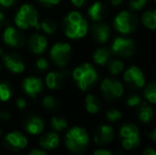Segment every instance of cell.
I'll list each match as a JSON object with an SVG mask.
<instances>
[{
    "label": "cell",
    "instance_id": "obj_1",
    "mask_svg": "<svg viewBox=\"0 0 156 155\" xmlns=\"http://www.w3.org/2000/svg\"><path fill=\"white\" fill-rule=\"evenodd\" d=\"M63 30L68 38L80 39L88 33V23L81 13L72 11L64 17Z\"/></svg>",
    "mask_w": 156,
    "mask_h": 155
},
{
    "label": "cell",
    "instance_id": "obj_2",
    "mask_svg": "<svg viewBox=\"0 0 156 155\" xmlns=\"http://www.w3.org/2000/svg\"><path fill=\"white\" fill-rule=\"evenodd\" d=\"M72 79L81 90L86 91L97 84L99 80V73L91 64L84 63L73 69Z\"/></svg>",
    "mask_w": 156,
    "mask_h": 155
},
{
    "label": "cell",
    "instance_id": "obj_3",
    "mask_svg": "<svg viewBox=\"0 0 156 155\" xmlns=\"http://www.w3.org/2000/svg\"><path fill=\"white\" fill-rule=\"evenodd\" d=\"M89 143V135L82 126L71 128L65 136V145L71 153H82L87 149Z\"/></svg>",
    "mask_w": 156,
    "mask_h": 155
},
{
    "label": "cell",
    "instance_id": "obj_4",
    "mask_svg": "<svg viewBox=\"0 0 156 155\" xmlns=\"http://www.w3.org/2000/svg\"><path fill=\"white\" fill-rule=\"evenodd\" d=\"M15 25L21 30L30 28H39V15L37 10L32 4H23L19 8L14 17Z\"/></svg>",
    "mask_w": 156,
    "mask_h": 155
},
{
    "label": "cell",
    "instance_id": "obj_5",
    "mask_svg": "<svg viewBox=\"0 0 156 155\" xmlns=\"http://www.w3.org/2000/svg\"><path fill=\"white\" fill-rule=\"evenodd\" d=\"M120 143L124 150L131 151L140 145L139 129L134 123H124L119 130Z\"/></svg>",
    "mask_w": 156,
    "mask_h": 155
},
{
    "label": "cell",
    "instance_id": "obj_6",
    "mask_svg": "<svg viewBox=\"0 0 156 155\" xmlns=\"http://www.w3.org/2000/svg\"><path fill=\"white\" fill-rule=\"evenodd\" d=\"M101 93L108 102L119 100L124 93V87L119 80L114 78H105L100 85Z\"/></svg>",
    "mask_w": 156,
    "mask_h": 155
},
{
    "label": "cell",
    "instance_id": "obj_7",
    "mask_svg": "<svg viewBox=\"0 0 156 155\" xmlns=\"http://www.w3.org/2000/svg\"><path fill=\"white\" fill-rule=\"evenodd\" d=\"M114 28L120 34H131L137 27V18L129 11H121L115 16L113 20Z\"/></svg>",
    "mask_w": 156,
    "mask_h": 155
},
{
    "label": "cell",
    "instance_id": "obj_8",
    "mask_svg": "<svg viewBox=\"0 0 156 155\" xmlns=\"http://www.w3.org/2000/svg\"><path fill=\"white\" fill-rule=\"evenodd\" d=\"M111 52L119 58H131L135 52V41L129 37L117 36L112 43Z\"/></svg>",
    "mask_w": 156,
    "mask_h": 155
},
{
    "label": "cell",
    "instance_id": "obj_9",
    "mask_svg": "<svg viewBox=\"0 0 156 155\" xmlns=\"http://www.w3.org/2000/svg\"><path fill=\"white\" fill-rule=\"evenodd\" d=\"M71 46L67 43H56L50 50L52 62L60 67H65L71 60Z\"/></svg>",
    "mask_w": 156,
    "mask_h": 155
},
{
    "label": "cell",
    "instance_id": "obj_10",
    "mask_svg": "<svg viewBox=\"0 0 156 155\" xmlns=\"http://www.w3.org/2000/svg\"><path fill=\"white\" fill-rule=\"evenodd\" d=\"M123 80L125 84L133 89L144 88L146 85V77L142 70L137 66H131L124 71Z\"/></svg>",
    "mask_w": 156,
    "mask_h": 155
},
{
    "label": "cell",
    "instance_id": "obj_11",
    "mask_svg": "<svg viewBox=\"0 0 156 155\" xmlns=\"http://www.w3.org/2000/svg\"><path fill=\"white\" fill-rule=\"evenodd\" d=\"M115 137V131L109 124H101L96 129L94 134V141L96 145L100 147H104L109 145L114 140Z\"/></svg>",
    "mask_w": 156,
    "mask_h": 155
},
{
    "label": "cell",
    "instance_id": "obj_12",
    "mask_svg": "<svg viewBox=\"0 0 156 155\" xmlns=\"http://www.w3.org/2000/svg\"><path fill=\"white\" fill-rule=\"evenodd\" d=\"M4 146L12 151L25 149L28 146V138L18 131H13L9 133L4 138Z\"/></svg>",
    "mask_w": 156,
    "mask_h": 155
},
{
    "label": "cell",
    "instance_id": "obj_13",
    "mask_svg": "<svg viewBox=\"0 0 156 155\" xmlns=\"http://www.w3.org/2000/svg\"><path fill=\"white\" fill-rule=\"evenodd\" d=\"M3 41L13 48H21L26 43L23 34L14 27H6L3 31Z\"/></svg>",
    "mask_w": 156,
    "mask_h": 155
},
{
    "label": "cell",
    "instance_id": "obj_14",
    "mask_svg": "<svg viewBox=\"0 0 156 155\" xmlns=\"http://www.w3.org/2000/svg\"><path fill=\"white\" fill-rule=\"evenodd\" d=\"M2 60H3L4 66L11 72L21 73L25 71L26 68L25 62H23V58L19 54L15 53V52H11V53L2 55Z\"/></svg>",
    "mask_w": 156,
    "mask_h": 155
},
{
    "label": "cell",
    "instance_id": "obj_15",
    "mask_svg": "<svg viewBox=\"0 0 156 155\" xmlns=\"http://www.w3.org/2000/svg\"><path fill=\"white\" fill-rule=\"evenodd\" d=\"M44 87V82L41 78L28 77L23 82V89L26 95L31 98H36L41 93Z\"/></svg>",
    "mask_w": 156,
    "mask_h": 155
},
{
    "label": "cell",
    "instance_id": "obj_16",
    "mask_svg": "<svg viewBox=\"0 0 156 155\" xmlns=\"http://www.w3.org/2000/svg\"><path fill=\"white\" fill-rule=\"evenodd\" d=\"M90 31L93 38L99 44L107 43L109 39V36H111V29H109L108 25L100 23V21L94 23L91 27Z\"/></svg>",
    "mask_w": 156,
    "mask_h": 155
},
{
    "label": "cell",
    "instance_id": "obj_17",
    "mask_svg": "<svg viewBox=\"0 0 156 155\" xmlns=\"http://www.w3.org/2000/svg\"><path fill=\"white\" fill-rule=\"evenodd\" d=\"M48 46V41L44 35L38 33L32 34L28 41V47L30 51L34 54H41L45 52Z\"/></svg>",
    "mask_w": 156,
    "mask_h": 155
},
{
    "label": "cell",
    "instance_id": "obj_18",
    "mask_svg": "<svg viewBox=\"0 0 156 155\" xmlns=\"http://www.w3.org/2000/svg\"><path fill=\"white\" fill-rule=\"evenodd\" d=\"M65 76L64 71H51L46 76V85L51 90H58L62 88L65 81Z\"/></svg>",
    "mask_w": 156,
    "mask_h": 155
},
{
    "label": "cell",
    "instance_id": "obj_19",
    "mask_svg": "<svg viewBox=\"0 0 156 155\" xmlns=\"http://www.w3.org/2000/svg\"><path fill=\"white\" fill-rule=\"evenodd\" d=\"M60 145V136L56 132L46 133L39 138V147L45 151L54 150Z\"/></svg>",
    "mask_w": 156,
    "mask_h": 155
},
{
    "label": "cell",
    "instance_id": "obj_20",
    "mask_svg": "<svg viewBox=\"0 0 156 155\" xmlns=\"http://www.w3.org/2000/svg\"><path fill=\"white\" fill-rule=\"evenodd\" d=\"M88 16L90 17V19L94 23L101 21L107 14V9L103 2L101 1H96L91 4L88 8Z\"/></svg>",
    "mask_w": 156,
    "mask_h": 155
},
{
    "label": "cell",
    "instance_id": "obj_21",
    "mask_svg": "<svg viewBox=\"0 0 156 155\" xmlns=\"http://www.w3.org/2000/svg\"><path fill=\"white\" fill-rule=\"evenodd\" d=\"M45 129V122L43 121L41 117L33 116L29 118L26 123V131L31 135H38L43 133Z\"/></svg>",
    "mask_w": 156,
    "mask_h": 155
},
{
    "label": "cell",
    "instance_id": "obj_22",
    "mask_svg": "<svg viewBox=\"0 0 156 155\" xmlns=\"http://www.w3.org/2000/svg\"><path fill=\"white\" fill-rule=\"evenodd\" d=\"M137 118L141 123L148 124L152 121L153 116H154V112L153 108L147 103H142L137 106Z\"/></svg>",
    "mask_w": 156,
    "mask_h": 155
},
{
    "label": "cell",
    "instance_id": "obj_23",
    "mask_svg": "<svg viewBox=\"0 0 156 155\" xmlns=\"http://www.w3.org/2000/svg\"><path fill=\"white\" fill-rule=\"evenodd\" d=\"M112 52L109 49L105 47L97 48L93 53V60L99 66H105L109 60H111Z\"/></svg>",
    "mask_w": 156,
    "mask_h": 155
},
{
    "label": "cell",
    "instance_id": "obj_24",
    "mask_svg": "<svg viewBox=\"0 0 156 155\" xmlns=\"http://www.w3.org/2000/svg\"><path fill=\"white\" fill-rule=\"evenodd\" d=\"M85 108L89 114H97L101 110V100L96 95L89 93L85 98Z\"/></svg>",
    "mask_w": 156,
    "mask_h": 155
},
{
    "label": "cell",
    "instance_id": "obj_25",
    "mask_svg": "<svg viewBox=\"0 0 156 155\" xmlns=\"http://www.w3.org/2000/svg\"><path fill=\"white\" fill-rule=\"evenodd\" d=\"M141 23L147 29L156 30V9L155 10H148L142 13Z\"/></svg>",
    "mask_w": 156,
    "mask_h": 155
},
{
    "label": "cell",
    "instance_id": "obj_26",
    "mask_svg": "<svg viewBox=\"0 0 156 155\" xmlns=\"http://www.w3.org/2000/svg\"><path fill=\"white\" fill-rule=\"evenodd\" d=\"M144 97L150 103H156V81H152L149 84L144 85Z\"/></svg>",
    "mask_w": 156,
    "mask_h": 155
},
{
    "label": "cell",
    "instance_id": "obj_27",
    "mask_svg": "<svg viewBox=\"0 0 156 155\" xmlns=\"http://www.w3.org/2000/svg\"><path fill=\"white\" fill-rule=\"evenodd\" d=\"M50 125L54 130V132H62L68 128V122L64 117L53 116L50 120Z\"/></svg>",
    "mask_w": 156,
    "mask_h": 155
},
{
    "label": "cell",
    "instance_id": "obj_28",
    "mask_svg": "<svg viewBox=\"0 0 156 155\" xmlns=\"http://www.w3.org/2000/svg\"><path fill=\"white\" fill-rule=\"evenodd\" d=\"M107 69H108L109 73L113 76H117L121 73L124 70V64L122 61L120 60H109L106 64Z\"/></svg>",
    "mask_w": 156,
    "mask_h": 155
},
{
    "label": "cell",
    "instance_id": "obj_29",
    "mask_svg": "<svg viewBox=\"0 0 156 155\" xmlns=\"http://www.w3.org/2000/svg\"><path fill=\"white\" fill-rule=\"evenodd\" d=\"M39 27L41 28L44 32L46 34H54L58 31V23H55V20L51 18H46L41 21V23L39 25Z\"/></svg>",
    "mask_w": 156,
    "mask_h": 155
},
{
    "label": "cell",
    "instance_id": "obj_30",
    "mask_svg": "<svg viewBox=\"0 0 156 155\" xmlns=\"http://www.w3.org/2000/svg\"><path fill=\"white\" fill-rule=\"evenodd\" d=\"M43 106L48 111H58L60 108L61 104L56 98L48 95L43 99Z\"/></svg>",
    "mask_w": 156,
    "mask_h": 155
},
{
    "label": "cell",
    "instance_id": "obj_31",
    "mask_svg": "<svg viewBox=\"0 0 156 155\" xmlns=\"http://www.w3.org/2000/svg\"><path fill=\"white\" fill-rule=\"evenodd\" d=\"M12 97V89L5 82H0V101L5 102Z\"/></svg>",
    "mask_w": 156,
    "mask_h": 155
},
{
    "label": "cell",
    "instance_id": "obj_32",
    "mask_svg": "<svg viewBox=\"0 0 156 155\" xmlns=\"http://www.w3.org/2000/svg\"><path fill=\"white\" fill-rule=\"evenodd\" d=\"M142 102V98L139 93H131L125 98V103L129 107H137Z\"/></svg>",
    "mask_w": 156,
    "mask_h": 155
},
{
    "label": "cell",
    "instance_id": "obj_33",
    "mask_svg": "<svg viewBox=\"0 0 156 155\" xmlns=\"http://www.w3.org/2000/svg\"><path fill=\"white\" fill-rule=\"evenodd\" d=\"M105 118H106V120H108L109 122L114 123V122H117L121 119L122 114L117 108H108V110L105 112Z\"/></svg>",
    "mask_w": 156,
    "mask_h": 155
},
{
    "label": "cell",
    "instance_id": "obj_34",
    "mask_svg": "<svg viewBox=\"0 0 156 155\" xmlns=\"http://www.w3.org/2000/svg\"><path fill=\"white\" fill-rule=\"evenodd\" d=\"M149 0H129V6L132 12H137L140 11L147 5Z\"/></svg>",
    "mask_w": 156,
    "mask_h": 155
},
{
    "label": "cell",
    "instance_id": "obj_35",
    "mask_svg": "<svg viewBox=\"0 0 156 155\" xmlns=\"http://www.w3.org/2000/svg\"><path fill=\"white\" fill-rule=\"evenodd\" d=\"M35 68L37 69V71L39 72H44L49 68V62L47 61V58H37V61L35 62Z\"/></svg>",
    "mask_w": 156,
    "mask_h": 155
},
{
    "label": "cell",
    "instance_id": "obj_36",
    "mask_svg": "<svg viewBox=\"0 0 156 155\" xmlns=\"http://www.w3.org/2000/svg\"><path fill=\"white\" fill-rule=\"evenodd\" d=\"M38 1L46 6H53L60 3V0H38Z\"/></svg>",
    "mask_w": 156,
    "mask_h": 155
},
{
    "label": "cell",
    "instance_id": "obj_37",
    "mask_svg": "<svg viewBox=\"0 0 156 155\" xmlns=\"http://www.w3.org/2000/svg\"><path fill=\"white\" fill-rule=\"evenodd\" d=\"M94 155H112L113 152L109 151V150H107V149H104V148H100V149L94 150Z\"/></svg>",
    "mask_w": 156,
    "mask_h": 155
},
{
    "label": "cell",
    "instance_id": "obj_38",
    "mask_svg": "<svg viewBox=\"0 0 156 155\" xmlns=\"http://www.w3.org/2000/svg\"><path fill=\"white\" fill-rule=\"evenodd\" d=\"M16 106L20 110H23V108L27 107V101H26L25 98H18L16 100Z\"/></svg>",
    "mask_w": 156,
    "mask_h": 155
},
{
    "label": "cell",
    "instance_id": "obj_39",
    "mask_svg": "<svg viewBox=\"0 0 156 155\" xmlns=\"http://www.w3.org/2000/svg\"><path fill=\"white\" fill-rule=\"evenodd\" d=\"M16 3V0H0V5L4 8H10Z\"/></svg>",
    "mask_w": 156,
    "mask_h": 155
},
{
    "label": "cell",
    "instance_id": "obj_40",
    "mask_svg": "<svg viewBox=\"0 0 156 155\" xmlns=\"http://www.w3.org/2000/svg\"><path fill=\"white\" fill-rule=\"evenodd\" d=\"M70 1H71L72 4H73L74 6H76V8H82V6H84L85 4L87 3L88 0H70Z\"/></svg>",
    "mask_w": 156,
    "mask_h": 155
},
{
    "label": "cell",
    "instance_id": "obj_41",
    "mask_svg": "<svg viewBox=\"0 0 156 155\" xmlns=\"http://www.w3.org/2000/svg\"><path fill=\"white\" fill-rule=\"evenodd\" d=\"M30 155H46L47 153H46V151L44 149L39 150V149H33L31 150V151L29 152Z\"/></svg>",
    "mask_w": 156,
    "mask_h": 155
},
{
    "label": "cell",
    "instance_id": "obj_42",
    "mask_svg": "<svg viewBox=\"0 0 156 155\" xmlns=\"http://www.w3.org/2000/svg\"><path fill=\"white\" fill-rule=\"evenodd\" d=\"M142 154L144 155H156V150L154 148H146V149L142 151Z\"/></svg>",
    "mask_w": 156,
    "mask_h": 155
},
{
    "label": "cell",
    "instance_id": "obj_43",
    "mask_svg": "<svg viewBox=\"0 0 156 155\" xmlns=\"http://www.w3.org/2000/svg\"><path fill=\"white\" fill-rule=\"evenodd\" d=\"M11 118V115L6 111H0V119L1 120H9Z\"/></svg>",
    "mask_w": 156,
    "mask_h": 155
},
{
    "label": "cell",
    "instance_id": "obj_44",
    "mask_svg": "<svg viewBox=\"0 0 156 155\" xmlns=\"http://www.w3.org/2000/svg\"><path fill=\"white\" fill-rule=\"evenodd\" d=\"M148 136H149V138H150L151 140L154 141V143H156V128L153 129V130L151 131V132L148 133Z\"/></svg>",
    "mask_w": 156,
    "mask_h": 155
},
{
    "label": "cell",
    "instance_id": "obj_45",
    "mask_svg": "<svg viewBox=\"0 0 156 155\" xmlns=\"http://www.w3.org/2000/svg\"><path fill=\"white\" fill-rule=\"evenodd\" d=\"M6 23V19H5V16L2 12H0V28H2Z\"/></svg>",
    "mask_w": 156,
    "mask_h": 155
},
{
    "label": "cell",
    "instance_id": "obj_46",
    "mask_svg": "<svg viewBox=\"0 0 156 155\" xmlns=\"http://www.w3.org/2000/svg\"><path fill=\"white\" fill-rule=\"evenodd\" d=\"M109 1H111V4L113 6H119L122 4L123 0H109Z\"/></svg>",
    "mask_w": 156,
    "mask_h": 155
},
{
    "label": "cell",
    "instance_id": "obj_47",
    "mask_svg": "<svg viewBox=\"0 0 156 155\" xmlns=\"http://www.w3.org/2000/svg\"><path fill=\"white\" fill-rule=\"evenodd\" d=\"M2 53H3V50H2V48L0 47V56L2 55Z\"/></svg>",
    "mask_w": 156,
    "mask_h": 155
},
{
    "label": "cell",
    "instance_id": "obj_48",
    "mask_svg": "<svg viewBox=\"0 0 156 155\" xmlns=\"http://www.w3.org/2000/svg\"><path fill=\"white\" fill-rule=\"evenodd\" d=\"M1 134H2V131H1V129H0V136H1Z\"/></svg>",
    "mask_w": 156,
    "mask_h": 155
},
{
    "label": "cell",
    "instance_id": "obj_49",
    "mask_svg": "<svg viewBox=\"0 0 156 155\" xmlns=\"http://www.w3.org/2000/svg\"><path fill=\"white\" fill-rule=\"evenodd\" d=\"M0 71H1V65H0Z\"/></svg>",
    "mask_w": 156,
    "mask_h": 155
},
{
    "label": "cell",
    "instance_id": "obj_50",
    "mask_svg": "<svg viewBox=\"0 0 156 155\" xmlns=\"http://www.w3.org/2000/svg\"><path fill=\"white\" fill-rule=\"evenodd\" d=\"M154 1H155V3H156V0H154Z\"/></svg>",
    "mask_w": 156,
    "mask_h": 155
},
{
    "label": "cell",
    "instance_id": "obj_51",
    "mask_svg": "<svg viewBox=\"0 0 156 155\" xmlns=\"http://www.w3.org/2000/svg\"><path fill=\"white\" fill-rule=\"evenodd\" d=\"M155 115H156V112H155Z\"/></svg>",
    "mask_w": 156,
    "mask_h": 155
}]
</instances>
